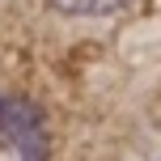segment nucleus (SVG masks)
Wrapping results in <instances>:
<instances>
[{"mask_svg": "<svg viewBox=\"0 0 161 161\" xmlns=\"http://www.w3.org/2000/svg\"><path fill=\"white\" fill-rule=\"evenodd\" d=\"M0 136L21 153V161H47V123L25 97H0Z\"/></svg>", "mask_w": 161, "mask_h": 161, "instance_id": "obj_1", "label": "nucleus"}, {"mask_svg": "<svg viewBox=\"0 0 161 161\" xmlns=\"http://www.w3.org/2000/svg\"><path fill=\"white\" fill-rule=\"evenodd\" d=\"M47 4L68 17H97V13H114L123 0H47Z\"/></svg>", "mask_w": 161, "mask_h": 161, "instance_id": "obj_2", "label": "nucleus"}]
</instances>
